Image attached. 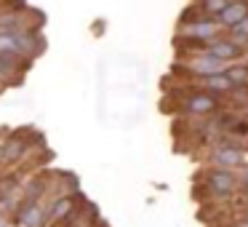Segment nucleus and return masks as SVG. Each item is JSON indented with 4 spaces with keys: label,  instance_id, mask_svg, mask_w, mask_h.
<instances>
[{
    "label": "nucleus",
    "instance_id": "20e7f679",
    "mask_svg": "<svg viewBox=\"0 0 248 227\" xmlns=\"http://www.w3.org/2000/svg\"><path fill=\"white\" fill-rule=\"evenodd\" d=\"M246 19H248V0H230L224 6V11L216 16V22H219V27L227 32V30L243 24Z\"/></svg>",
    "mask_w": 248,
    "mask_h": 227
},
{
    "label": "nucleus",
    "instance_id": "39448f33",
    "mask_svg": "<svg viewBox=\"0 0 248 227\" xmlns=\"http://www.w3.org/2000/svg\"><path fill=\"white\" fill-rule=\"evenodd\" d=\"M83 193H78V195H67V198H59V200H54L51 203V209H48V225L46 227H51V225H59V222H64L67 216L72 214V211L78 209V206L83 203Z\"/></svg>",
    "mask_w": 248,
    "mask_h": 227
},
{
    "label": "nucleus",
    "instance_id": "6e6552de",
    "mask_svg": "<svg viewBox=\"0 0 248 227\" xmlns=\"http://www.w3.org/2000/svg\"><path fill=\"white\" fill-rule=\"evenodd\" d=\"M22 72V59L8 54H0V81H8V78H16Z\"/></svg>",
    "mask_w": 248,
    "mask_h": 227
},
{
    "label": "nucleus",
    "instance_id": "f03ea898",
    "mask_svg": "<svg viewBox=\"0 0 248 227\" xmlns=\"http://www.w3.org/2000/svg\"><path fill=\"white\" fill-rule=\"evenodd\" d=\"M40 38L30 27H0V54L16 56V59H32L40 51Z\"/></svg>",
    "mask_w": 248,
    "mask_h": 227
},
{
    "label": "nucleus",
    "instance_id": "9d476101",
    "mask_svg": "<svg viewBox=\"0 0 248 227\" xmlns=\"http://www.w3.org/2000/svg\"><path fill=\"white\" fill-rule=\"evenodd\" d=\"M237 179H240V193H248V168H240Z\"/></svg>",
    "mask_w": 248,
    "mask_h": 227
},
{
    "label": "nucleus",
    "instance_id": "423d86ee",
    "mask_svg": "<svg viewBox=\"0 0 248 227\" xmlns=\"http://www.w3.org/2000/svg\"><path fill=\"white\" fill-rule=\"evenodd\" d=\"M48 209L51 206H46L43 200H38V203L30 206L27 211H22L11 225L14 227H46L48 225Z\"/></svg>",
    "mask_w": 248,
    "mask_h": 227
},
{
    "label": "nucleus",
    "instance_id": "7ed1b4c3",
    "mask_svg": "<svg viewBox=\"0 0 248 227\" xmlns=\"http://www.w3.org/2000/svg\"><path fill=\"white\" fill-rule=\"evenodd\" d=\"M200 166L227 168V171H240L248 168V147H230V145H205V150L198 152Z\"/></svg>",
    "mask_w": 248,
    "mask_h": 227
},
{
    "label": "nucleus",
    "instance_id": "1a4fd4ad",
    "mask_svg": "<svg viewBox=\"0 0 248 227\" xmlns=\"http://www.w3.org/2000/svg\"><path fill=\"white\" fill-rule=\"evenodd\" d=\"M227 3H230V0H192V6L198 8L203 16H214V19L224 11Z\"/></svg>",
    "mask_w": 248,
    "mask_h": 227
},
{
    "label": "nucleus",
    "instance_id": "f8f14e48",
    "mask_svg": "<svg viewBox=\"0 0 248 227\" xmlns=\"http://www.w3.org/2000/svg\"><path fill=\"white\" fill-rule=\"evenodd\" d=\"M0 150H3V136H0Z\"/></svg>",
    "mask_w": 248,
    "mask_h": 227
},
{
    "label": "nucleus",
    "instance_id": "9b49d317",
    "mask_svg": "<svg viewBox=\"0 0 248 227\" xmlns=\"http://www.w3.org/2000/svg\"><path fill=\"white\" fill-rule=\"evenodd\" d=\"M237 219H246V222H248V209H243V211H237Z\"/></svg>",
    "mask_w": 248,
    "mask_h": 227
},
{
    "label": "nucleus",
    "instance_id": "f257e3e1",
    "mask_svg": "<svg viewBox=\"0 0 248 227\" xmlns=\"http://www.w3.org/2000/svg\"><path fill=\"white\" fill-rule=\"evenodd\" d=\"M171 99H176V110L187 118H214L216 113L224 110V102L221 97L208 91H200L195 86H179L171 91Z\"/></svg>",
    "mask_w": 248,
    "mask_h": 227
},
{
    "label": "nucleus",
    "instance_id": "0eeeda50",
    "mask_svg": "<svg viewBox=\"0 0 248 227\" xmlns=\"http://www.w3.org/2000/svg\"><path fill=\"white\" fill-rule=\"evenodd\" d=\"M227 81L232 83V88L237 86H248V62H237V65H230L224 70Z\"/></svg>",
    "mask_w": 248,
    "mask_h": 227
},
{
    "label": "nucleus",
    "instance_id": "ddd939ff",
    "mask_svg": "<svg viewBox=\"0 0 248 227\" xmlns=\"http://www.w3.org/2000/svg\"><path fill=\"white\" fill-rule=\"evenodd\" d=\"M99 227H107V225H104V222H102V225H99Z\"/></svg>",
    "mask_w": 248,
    "mask_h": 227
}]
</instances>
